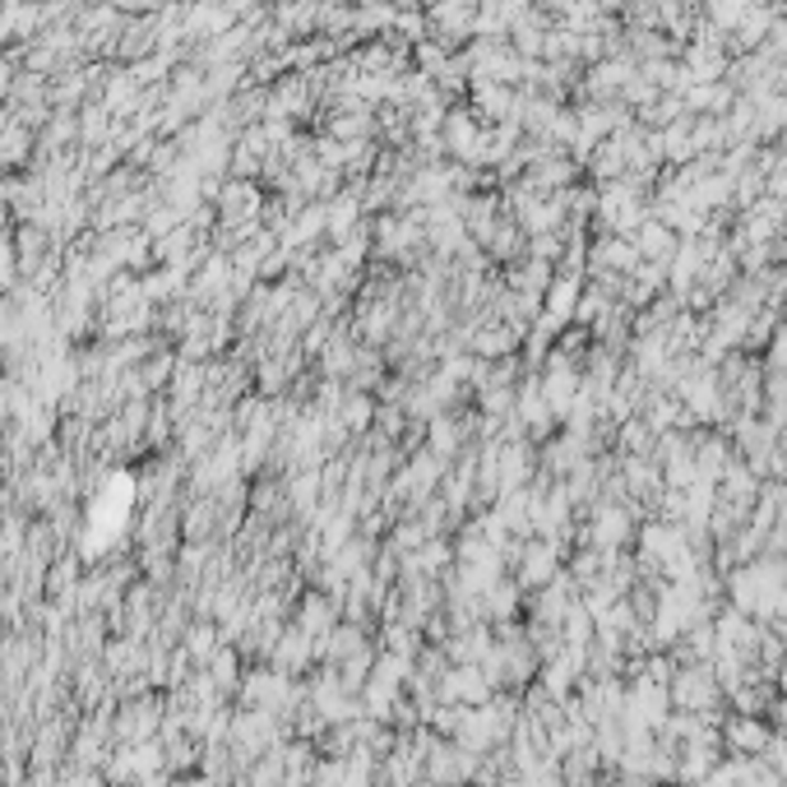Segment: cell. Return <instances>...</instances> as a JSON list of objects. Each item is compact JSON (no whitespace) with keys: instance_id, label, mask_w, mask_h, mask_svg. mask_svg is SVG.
I'll return each mask as SVG.
<instances>
[{"instance_id":"1","label":"cell","mask_w":787,"mask_h":787,"mask_svg":"<svg viewBox=\"0 0 787 787\" xmlns=\"http://www.w3.org/2000/svg\"><path fill=\"white\" fill-rule=\"evenodd\" d=\"M769 742H774V727H769L765 713H727V723H723V751L751 759V755H765Z\"/></svg>"}]
</instances>
